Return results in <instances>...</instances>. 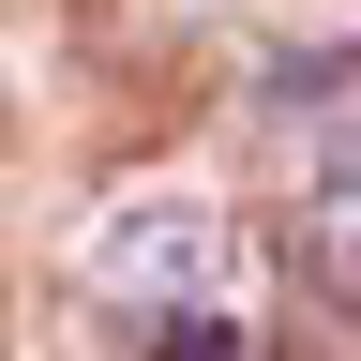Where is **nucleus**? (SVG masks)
<instances>
[{
  "mask_svg": "<svg viewBox=\"0 0 361 361\" xmlns=\"http://www.w3.org/2000/svg\"><path fill=\"white\" fill-rule=\"evenodd\" d=\"M301 286H316V316H346L361 331V121H331L316 135V166H301Z\"/></svg>",
  "mask_w": 361,
  "mask_h": 361,
  "instance_id": "nucleus-1",
  "label": "nucleus"
},
{
  "mask_svg": "<svg viewBox=\"0 0 361 361\" xmlns=\"http://www.w3.org/2000/svg\"><path fill=\"white\" fill-rule=\"evenodd\" d=\"M151 361H241V316H166Z\"/></svg>",
  "mask_w": 361,
  "mask_h": 361,
  "instance_id": "nucleus-2",
  "label": "nucleus"
}]
</instances>
